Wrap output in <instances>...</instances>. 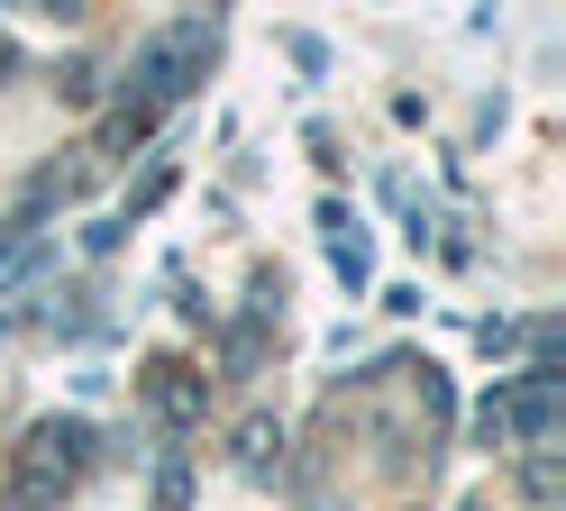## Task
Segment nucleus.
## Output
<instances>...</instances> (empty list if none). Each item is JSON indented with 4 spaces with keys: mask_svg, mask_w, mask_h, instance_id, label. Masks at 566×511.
I'll use <instances>...</instances> for the list:
<instances>
[{
    "mask_svg": "<svg viewBox=\"0 0 566 511\" xmlns=\"http://www.w3.org/2000/svg\"><path fill=\"white\" fill-rule=\"evenodd\" d=\"M38 10H46V19H64V10H74V0H38Z\"/></svg>",
    "mask_w": 566,
    "mask_h": 511,
    "instance_id": "obj_1",
    "label": "nucleus"
}]
</instances>
